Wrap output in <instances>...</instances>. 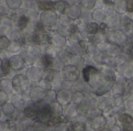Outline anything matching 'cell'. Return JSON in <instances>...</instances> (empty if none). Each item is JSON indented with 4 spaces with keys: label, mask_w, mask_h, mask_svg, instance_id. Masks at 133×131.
<instances>
[{
    "label": "cell",
    "mask_w": 133,
    "mask_h": 131,
    "mask_svg": "<svg viewBox=\"0 0 133 131\" xmlns=\"http://www.w3.org/2000/svg\"><path fill=\"white\" fill-rule=\"evenodd\" d=\"M105 117V127L111 128L117 124V120L116 117L112 115H107Z\"/></svg>",
    "instance_id": "f546056e"
},
{
    "label": "cell",
    "mask_w": 133,
    "mask_h": 131,
    "mask_svg": "<svg viewBox=\"0 0 133 131\" xmlns=\"http://www.w3.org/2000/svg\"><path fill=\"white\" fill-rule=\"evenodd\" d=\"M87 114L92 118H94L98 116L103 115L102 112L98 107H92L88 110Z\"/></svg>",
    "instance_id": "f1b7e54d"
},
{
    "label": "cell",
    "mask_w": 133,
    "mask_h": 131,
    "mask_svg": "<svg viewBox=\"0 0 133 131\" xmlns=\"http://www.w3.org/2000/svg\"><path fill=\"white\" fill-rule=\"evenodd\" d=\"M70 128L68 124L60 123L56 125L54 131H70Z\"/></svg>",
    "instance_id": "d590c367"
},
{
    "label": "cell",
    "mask_w": 133,
    "mask_h": 131,
    "mask_svg": "<svg viewBox=\"0 0 133 131\" xmlns=\"http://www.w3.org/2000/svg\"><path fill=\"white\" fill-rule=\"evenodd\" d=\"M21 6L26 10H35L37 7L36 1H22Z\"/></svg>",
    "instance_id": "cb8c5ba5"
},
{
    "label": "cell",
    "mask_w": 133,
    "mask_h": 131,
    "mask_svg": "<svg viewBox=\"0 0 133 131\" xmlns=\"http://www.w3.org/2000/svg\"><path fill=\"white\" fill-rule=\"evenodd\" d=\"M25 103V100L22 98L21 94H12L11 98V103L17 109H22Z\"/></svg>",
    "instance_id": "8fae6325"
},
{
    "label": "cell",
    "mask_w": 133,
    "mask_h": 131,
    "mask_svg": "<svg viewBox=\"0 0 133 131\" xmlns=\"http://www.w3.org/2000/svg\"><path fill=\"white\" fill-rule=\"evenodd\" d=\"M92 119L87 113H80L75 120L85 124L86 126H90Z\"/></svg>",
    "instance_id": "7402d4cb"
},
{
    "label": "cell",
    "mask_w": 133,
    "mask_h": 131,
    "mask_svg": "<svg viewBox=\"0 0 133 131\" xmlns=\"http://www.w3.org/2000/svg\"><path fill=\"white\" fill-rule=\"evenodd\" d=\"M122 131H133V124H121Z\"/></svg>",
    "instance_id": "ab89813d"
},
{
    "label": "cell",
    "mask_w": 133,
    "mask_h": 131,
    "mask_svg": "<svg viewBox=\"0 0 133 131\" xmlns=\"http://www.w3.org/2000/svg\"><path fill=\"white\" fill-rule=\"evenodd\" d=\"M1 63H2V59L0 58V68H1Z\"/></svg>",
    "instance_id": "7dc6e473"
},
{
    "label": "cell",
    "mask_w": 133,
    "mask_h": 131,
    "mask_svg": "<svg viewBox=\"0 0 133 131\" xmlns=\"http://www.w3.org/2000/svg\"><path fill=\"white\" fill-rule=\"evenodd\" d=\"M13 86L11 79L3 78L0 80V90L6 93H10L12 92Z\"/></svg>",
    "instance_id": "7c38bea8"
},
{
    "label": "cell",
    "mask_w": 133,
    "mask_h": 131,
    "mask_svg": "<svg viewBox=\"0 0 133 131\" xmlns=\"http://www.w3.org/2000/svg\"><path fill=\"white\" fill-rule=\"evenodd\" d=\"M1 25V18L0 17V26Z\"/></svg>",
    "instance_id": "681fc988"
},
{
    "label": "cell",
    "mask_w": 133,
    "mask_h": 131,
    "mask_svg": "<svg viewBox=\"0 0 133 131\" xmlns=\"http://www.w3.org/2000/svg\"><path fill=\"white\" fill-rule=\"evenodd\" d=\"M117 121L120 124H133V116L127 113H122L117 116Z\"/></svg>",
    "instance_id": "9a60e30c"
},
{
    "label": "cell",
    "mask_w": 133,
    "mask_h": 131,
    "mask_svg": "<svg viewBox=\"0 0 133 131\" xmlns=\"http://www.w3.org/2000/svg\"><path fill=\"white\" fill-rule=\"evenodd\" d=\"M39 19V21L44 27H50L55 25L56 21V15L52 11L45 10L41 14Z\"/></svg>",
    "instance_id": "7a4b0ae2"
},
{
    "label": "cell",
    "mask_w": 133,
    "mask_h": 131,
    "mask_svg": "<svg viewBox=\"0 0 133 131\" xmlns=\"http://www.w3.org/2000/svg\"><path fill=\"white\" fill-rule=\"evenodd\" d=\"M7 29L2 26H0V36H6Z\"/></svg>",
    "instance_id": "7bdbcfd3"
},
{
    "label": "cell",
    "mask_w": 133,
    "mask_h": 131,
    "mask_svg": "<svg viewBox=\"0 0 133 131\" xmlns=\"http://www.w3.org/2000/svg\"><path fill=\"white\" fill-rule=\"evenodd\" d=\"M13 26L19 28L21 31L25 28L30 22L25 15L18 14L16 10V13L11 18Z\"/></svg>",
    "instance_id": "8992f818"
},
{
    "label": "cell",
    "mask_w": 133,
    "mask_h": 131,
    "mask_svg": "<svg viewBox=\"0 0 133 131\" xmlns=\"http://www.w3.org/2000/svg\"><path fill=\"white\" fill-rule=\"evenodd\" d=\"M22 33L26 37H28L34 33V23L29 22L25 28L22 30Z\"/></svg>",
    "instance_id": "4dcf8cb0"
},
{
    "label": "cell",
    "mask_w": 133,
    "mask_h": 131,
    "mask_svg": "<svg viewBox=\"0 0 133 131\" xmlns=\"http://www.w3.org/2000/svg\"><path fill=\"white\" fill-rule=\"evenodd\" d=\"M23 58L25 65L28 66H34L36 57L31 52L26 51V52L22 56Z\"/></svg>",
    "instance_id": "2e32d148"
},
{
    "label": "cell",
    "mask_w": 133,
    "mask_h": 131,
    "mask_svg": "<svg viewBox=\"0 0 133 131\" xmlns=\"http://www.w3.org/2000/svg\"><path fill=\"white\" fill-rule=\"evenodd\" d=\"M22 34V31L15 26L7 29L6 37L11 41H18Z\"/></svg>",
    "instance_id": "9c48e42d"
},
{
    "label": "cell",
    "mask_w": 133,
    "mask_h": 131,
    "mask_svg": "<svg viewBox=\"0 0 133 131\" xmlns=\"http://www.w3.org/2000/svg\"><path fill=\"white\" fill-rule=\"evenodd\" d=\"M0 69L5 76H7L9 74L11 68L9 59L8 58H5L2 59Z\"/></svg>",
    "instance_id": "ffe728a7"
},
{
    "label": "cell",
    "mask_w": 133,
    "mask_h": 131,
    "mask_svg": "<svg viewBox=\"0 0 133 131\" xmlns=\"http://www.w3.org/2000/svg\"><path fill=\"white\" fill-rule=\"evenodd\" d=\"M68 125L71 131H84L86 128V125L77 120L70 121Z\"/></svg>",
    "instance_id": "4fadbf2b"
},
{
    "label": "cell",
    "mask_w": 133,
    "mask_h": 131,
    "mask_svg": "<svg viewBox=\"0 0 133 131\" xmlns=\"http://www.w3.org/2000/svg\"><path fill=\"white\" fill-rule=\"evenodd\" d=\"M22 1H10L6 0V4L9 9L11 10H17L22 6Z\"/></svg>",
    "instance_id": "603a6c76"
},
{
    "label": "cell",
    "mask_w": 133,
    "mask_h": 131,
    "mask_svg": "<svg viewBox=\"0 0 133 131\" xmlns=\"http://www.w3.org/2000/svg\"><path fill=\"white\" fill-rule=\"evenodd\" d=\"M79 114L78 109L75 106L69 105L63 111L62 115L69 121H72L75 120L78 117Z\"/></svg>",
    "instance_id": "ba28073f"
},
{
    "label": "cell",
    "mask_w": 133,
    "mask_h": 131,
    "mask_svg": "<svg viewBox=\"0 0 133 131\" xmlns=\"http://www.w3.org/2000/svg\"><path fill=\"white\" fill-rule=\"evenodd\" d=\"M22 92V89L21 88L17 87H13L12 93L13 94H21Z\"/></svg>",
    "instance_id": "60d3db41"
},
{
    "label": "cell",
    "mask_w": 133,
    "mask_h": 131,
    "mask_svg": "<svg viewBox=\"0 0 133 131\" xmlns=\"http://www.w3.org/2000/svg\"><path fill=\"white\" fill-rule=\"evenodd\" d=\"M8 94L5 92L0 90V106H2L7 102Z\"/></svg>",
    "instance_id": "74e56055"
},
{
    "label": "cell",
    "mask_w": 133,
    "mask_h": 131,
    "mask_svg": "<svg viewBox=\"0 0 133 131\" xmlns=\"http://www.w3.org/2000/svg\"><path fill=\"white\" fill-rule=\"evenodd\" d=\"M23 113L26 117L32 119L37 118V112L34 104L25 107L24 109Z\"/></svg>",
    "instance_id": "5bb4252c"
},
{
    "label": "cell",
    "mask_w": 133,
    "mask_h": 131,
    "mask_svg": "<svg viewBox=\"0 0 133 131\" xmlns=\"http://www.w3.org/2000/svg\"><path fill=\"white\" fill-rule=\"evenodd\" d=\"M109 131H122L121 124H116L111 128H109Z\"/></svg>",
    "instance_id": "b9f144b4"
},
{
    "label": "cell",
    "mask_w": 133,
    "mask_h": 131,
    "mask_svg": "<svg viewBox=\"0 0 133 131\" xmlns=\"http://www.w3.org/2000/svg\"><path fill=\"white\" fill-rule=\"evenodd\" d=\"M40 35V38L41 39V41L43 43H50L51 41V37L50 36V35L47 33V32H44L41 34L39 35Z\"/></svg>",
    "instance_id": "f35d334b"
},
{
    "label": "cell",
    "mask_w": 133,
    "mask_h": 131,
    "mask_svg": "<svg viewBox=\"0 0 133 131\" xmlns=\"http://www.w3.org/2000/svg\"><path fill=\"white\" fill-rule=\"evenodd\" d=\"M53 62L54 59L52 57L44 54L36 58L34 66L37 67L41 69H48L52 66Z\"/></svg>",
    "instance_id": "277c9868"
},
{
    "label": "cell",
    "mask_w": 133,
    "mask_h": 131,
    "mask_svg": "<svg viewBox=\"0 0 133 131\" xmlns=\"http://www.w3.org/2000/svg\"><path fill=\"white\" fill-rule=\"evenodd\" d=\"M15 109L11 102H6L2 105V110L6 115L12 114L15 111Z\"/></svg>",
    "instance_id": "83f0119b"
},
{
    "label": "cell",
    "mask_w": 133,
    "mask_h": 131,
    "mask_svg": "<svg viewBox=\"0 0 133 131\" xmlns=\"http://www.w3.org/2000/svg\"><path fill=\"white\" fill-rule=\"evenodd\" d=\"M1 114H2V110H1V108H0V116H1Z\"/></svg>",
    "instance_id": "c3c4849f"
},
{
    "label": "cell",
    "mask_w": 133,
    "mask_h": 131,
    "mask_svg": "<svg viewBox=\"0 0 133 131\" xmlns=\"http://www.w3.org/2000/svg\"><path fill=\"white\" fill-rule=\"evenodd\" d=\"M28 41L29 44L30 45L40 46L43 44L40 38V35L35 32L28 37Z\"/></svg>",
    "instance_id": "ac0fdd59"
},
{
    "label": "cell",
    "mask_w": 133,
    "mask_h": 131,
    "mask_svg": "<svg viewBox=\"0 0 133 131\" xmlns=\"http://www.w3.org/2000/svg\"><path fill=\"white\" fill-rule=\"evenodd\" d=\"M105 117L102 115L93 118L89 126L97 131L105 127Z\"/></svg>",
    "instance_id": "30bf717a"
},
{
    "label": "cell",
    "mask_w": 133,
    "mask_h": 131,
    "mask_svg": "<svg viewBox=\"0 0 133 131\" xmlns=\"http://www.w3.org/2000/svg\"><path fill=\"white\" fill-rule=\"evenodd\" d=\"M11 41L6 36H0V52L7 49Z\"/></svg>",
    "instance_id": "484cf974"
},
{
    "label": "cell",
    "mask_w": 133,
    "mask_h": 131,
    "mask_svg": "<svg viewBox=\"0 0 133 131\" xmlns=\"http://www.w3.org/2000/svg\"><path fill=\"white\" fill-rule=\"evenodd\" d=\"M25 16L28 19L30 22L34 23L38 21L39 17V14L37 10H36V9L27 10L25 13Z\"/></svg>",
    "instance_id": "d6986e66"
},
{
    "label": "cell",
    "mask_w": 133,
    "mask_h": 131,
    "mask_svg": "<svg viewBox=\"0 0 133 131\" xmlns=\"http://www.w3.org/2000/svg\"><path fill=\"white\" fill-rule=\"evenodd\" d=\"M97 131H109V128H107V127H104V128H103L102 129H99V130H98Z\"/></svg>",
    "instance_id": "f6af8a7d"
},
{
    "label": "cell",
    "mask_w": 133,
    "mask_h": 131,
    "mask_svg": "<svg viewBox=\"0 0 133 131\" xmlns=\"http://www.w3.org/2000/svg\"><path fill=\"white\" fill-rule=\"evenodd\" d=\"M10 12V9L5 3L0 4V17L7 16Z\"/></svg>",
    "instance_id": "e575fe53"
},
{
    "label": "cell",
    "mask_w": 133,
    "mask_h": 131,
    "mask_svg": "<svg viewBox=\"0 0 133 131\" xmlns=\"http://www.w3.org/2000/svg\"><path fill=\"white\" fill-rule=\"evenodd\" d=\"M50 110L52 115L54 116L61 115L63 113V108L62 105L58 102H54L49 104Z\"/></svg>",
    "instance_id": "e0dca14e"
},
{
    "label": "cell",
    "mask_w": 133,
    "mask_h": 131,
    "mask_svg": "<svg viewBox=\"0 0 133 131\" xmlns=\"http://www.w3.org/2000/svg\"><path fill=\"white\" fill-rule=\"evenodd\" d=\"M37 5L41 9L45 10H50L52 7V3L47 1H36Z\"/></svg>",
    "instance_id": "d4e9b609"
},
{
    "label": "cell",
    "mask_w": 133,
    "mask_h": 131,
    "mask_svg": "<svg viewBox=\"0 0 133 131\" xmlns=\"http://www.w3.org/2000/svg\"><path fill=\"white\" fill-rule=\"evenodd\" d=\"M11 82L13 87L21 88L22 90L30 89L32 88L31 84L32 82L30 81L26 78L25 75L22 74H18L15 75L12 78Z\"/></svg>",
    "instance_id": "6da1fadb"
},
{
    "label": "cell",
    "mask_w": 133,
    "mask_h": 131,
    "mask_svg": "<svg viewBox=\"0 0 133 131\" xmlns=\"http://www.w3.org/2000/svg\"><path fill=\"white\" fill-rule=\"evenodd\" d=\"M1 26L6 29L11 28L14 26L11 19L8 16L1 18Z\"/></svg>",
    "instance_id": "d6a6232c"
},
{
    "label": "cell",
    "mask_w": 133,
    "mask_h": 131,
    "mask_svg": "<svg viewBox=\"0 0 133 131\" xmlns=\"http://www.w3.org/2000/svg\"><path fill=\"white\" fill-rule=\"evenodd\" d=\"M21 48V45L17 41H11L7 50L11 53H17L20 51Z\"/></svg>",
    "instance_id": "4316f807"
},
{
    "label": "cell",
    "mask_w": 133,
    "mask_h": 131,
    "mask_svg": "<svg viewBox=\"0 0 133 131\" xmlns=\"http://www.w3.org/2000/svg\"><path fill=\"white\" fill-rule=\"evenodd\" d=\"M4 77H5V76L4 75L3 73H2V70H1V69H0V80H1V79L3 78Z\"/></svg>",
    "instance_id": "bcb514c9"
},
{
    "label": "cell",
    "mask_w": 133,
    "mask_h": 131,
    "mask_svg": "<svg viewBox=\"0 0 133 131\" xmlns=\"http://www.w3.org/2000/svg\"><path fill=\"white\" fill-rule=\"evenodd\" d=\"M25 76L31 82L36 83L42 79V70L35 66H31L27 69Z\"/></svg>",
    "instance_id": "3957f363"
},
{
    "label": "cell",
    "mask_w": 133,
    "mask_h": 131,
    "mask_svg": "<svg viewBox=\"0 0 133 131\" xmlns=\"http://www.w3.org/2000/svg\"><path fill=\"white\" fill-rule=\"evenodd\" d=\"M39 82V86L44 89L46 91L50 90V89L51 88V84L50 81L48 80L45 79H42Z\"/></svg>",
    "instance_id": "8d00e7d4"
},
{
    "label": "cell",
    "mask_w": 133,
    "mask_h": 131,
    "mask_svg": "<svg viewBox=\"0 0 133 131\" xmlns=\"http://www.w3.org/2000/svg\"><path fill=\"white\" fill-rule=\"evenodd\" d=\"M27 51L31 52L33 54L36 58L39 57L42 55V50L40 47V46L38 45H34L28 44L26 47V49H25Z\"/></svg>",
    "instance_id": "44dd1931"
},
{
    "label": "cell",
    "mask_w": 133,
    "mask_h": 131,
    "mask_svg": "<svg viewBox=\"0 0 133 131\" xmlns=\"http://www.w3.org/2000/svg\"><path fill=\"white\" fill-rule=\"evenodd\" d=\"M46 91L39 86H35L30 89L29 95L30 99L34 103L44 99Z\"/></svg>",
    "instance_id": "52a82bcc"
},
{
    "label": "cell",
    "mask_w": 133,
    "mask_h": 131,
    "mask_svg": "<svg viewBox=\"0 0 133 131\" xmlns=\"http://www.w3.org/2000/svg\"><path fill=\"white\" fill-rule=\"evenodd\" d=\"M10 68L15 72L22 70L25 67V63L22 56L20 55H14L9 58Z\"/></svg>",
    "instance_id": "5b68a950"
},
{
    "label": "cell",
    "mask_w": 133,
    "mask_h": 131,
    "mask_svg": "<svg viewBox=\"0 0 133 131\" xmlns=\"http://www.w3.org/2000/svg\"><path fill=\"white\" fill-rule=\"evenodd\" d=\"M34 32L40 35L45 32V29L44 26L42 24L40 21H37L34 22Z\"/></svg>",
    "instance_id": "836d02e7"
},
{
    "label": "cell",
    "mask_w": 133,
    "mask_h": 131,
    "mask_svg": "<svg viewBox=\"0 0 133 131\" xmlns=\"http://www.w3.org/2000/svg\"><path fill=\"white\" fill-rule=\"evenodd\" d=\"M84 131H97L95 129H93L92 128H91L90 126H87L86 128L85 129V130Z\"/></svg>",
    "instance_id": "ee69618b"
},
{
    "label": "cell",
    "mask_w": 133,
    "mask_h": 131,
    "mask_svg": "<svg viewBox=\"0 0 133 131\" xmlns=\"http://www.w3.org/2000/svg\"><path fill=\"white\" fill-rule=\"evenodd\" d=\"M56 96H57L55 91H54L53 90H49L46 91L44 99L48 103L50 102V103H51L55 102V100L56 98Z\"/></svg>",
    "instance_id": "1f68e13d"
}]
</instances>
